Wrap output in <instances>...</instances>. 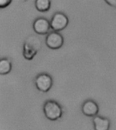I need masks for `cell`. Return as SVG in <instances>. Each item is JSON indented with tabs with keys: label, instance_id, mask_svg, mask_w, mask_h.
I'll return each mask as SVG.
<instances>
[{
	"label": "cell",
	"instance_id": "1",
	"mask_svg": "<svg viewBox=\"0 0 116 130\" xmlns=\"http://www.w3.org/2000/svg\"><path fill=\"white\" fill-rule=\"evenodd\" d=\"M45 117L50 121H57L63 116L61 106L54 100H48L45 102L43 108Z\"/></svg>",
	"mask_w": 116,
	"mask_h": 130
},
{
	"label": "cell",
	"instance_id": "2",
	"mask_svg": "<svg viewBox=\"0 0 116 130\" xmlns=\"http://www.w3.org/2000/svg\"><path fill=\"white\" fill-rule=\"evenodd\" d=\"M53 80L50 75L42 73L37 75L35 79V85L36 88L40 91L43 93H47L52 88Z\"/></svg>",
	"mask_w": 116,
	"mask_h": 130
},
{
	"label": "cell",
	"instance_id": "3",
	"mask_svg": "<svg viewBox=\"0 0 116 130\" xmlns=\"http://www.w3.org/2000/svg\"><path fill=\"white\" fill-rule=\"evenodd\" d=\"M69 24V19L65 14L56 12L53 15L50 21L51 29L55 32L61 31L67 27Z\"/></svg>",
	"mask_w": 116,
	"mask_h": 130
},
{
	"label": "cell",
	"instance_id": "4",
	"mask_svg": "<svg viewBox=\"0 0 116 130\" xmlns=\"http://www.w3.org/2000/svg\"><path fill=\"white\" fill-rule=\"evenodd\" d=\"M63 37L58 32H51L48 34L46 38V44L50 49H59L63 46Z\"/></svg>",
	"mask_w": 116,
	"mask_h": 130
},
{
	"label": "cell",
	"instance_id": "5",
	"mask_svg": "<svg viewBox=\"0 0 116 130\" xmlns=\"http://www.w3.org/2000/svg\"><path fill=\"white\" fill-rule=\"evenodd\" d=\"M33 29L37 34H48L51 29L50 21L45 18H38L33 22Z\"/></svg>",
	"mask_w": 116,
	"mask_h": 130
},
{
	"label": "cell",
	"instance_id": "6",
	"mask_svg": "<svg viewBox=\"0 0 116 130\" xmlns=\"http://www.w3.org/2000/svg\"><path fill=\"white\" fill-rule=\"evenodd\" d=\"M82 112L85 116L90 117H94L97 116L99 112V107L96 103L93 100H87L84 102L82 106Z\"/></svg>",
	"mask_w": 116,
	"mask_h": 130
},
{
	"label": "cell",
	"instance_id": "7",
	"mask_svg": "<svg viewBox=\"0 0 116 130\" xmlns=\"http://www.w3.org/2000/svg\"><path fill=\"white\" fill-rule=\"evenodd\" d=\"M94 130H109L110 121L107 118L96 116L92 119Z\"/></svg>",
	"mask_w": 116,
	"mask_h": 130
},
{
	"label": "cell",
	"instance_id": "8",
	"mask_svg": "<svg viewBox=\"0 0 116 130\" xmlns=\"http://www.w3.org/2000/svg\"><path fill=\"white\" fill-rule=\"evenodd\" d=\"M35 6L39 12H46L50 9L51 2L49 0H36Z\"/></svg>",
	"mask_w": 116,
	"mask_h": 130
},
{
	"label": "cell",
	"instance_id": "9",
	"mask_svg": "<svg viewBox=\"0 0 116 130\" xmlns=\"http://www.w3.org/2000/svg\"><path fill=\"white\" fill-rule=\"evenodd\" d=\"M12 70V63L8 59L3 58L0 60V74H8Z\"/></svg>",
	"mask_w": 116,
	"mask_h": 130
},
{
	"label": "cell",
	"instance_id": "10",
	"mask_svg": "<svg viewBox=\"0 0 116 130\" xmlns=\"http://www.w3.org/2000/svg\"><path fill=\"white\" fill-rule=\"evenodd\" d=\"M37 53V50L33 48V47L29 44L25 43L23 48V55L25 59L27 60H31L36 55Z\"/></svg>",
	"mask_w": 116,
	"mask_h": 130
},
{
	"label": "cell",
	"instance_id": "11",
	"mask_svg": "<svg viewBox=\"0 0 116 130\" xmlns=\"http://www.w3.org/2000/svg\"><path fill=\"white\" fill-rule=\"evenodd\" d=\"M11 3H12L11 0H0V8H6Z\"/></svg>",
	"mask_w": 116,
	"mask_h": 130
},
{
	"label": "cell",
	"instance_id": "12",
	"mask_svg": "<svg viewBox=\"0 0 116 130\" xmlns=\"http://www.w3.org/2000/svg\"><path fill=\"white\" fill-rule=\"evenodd\" d=\"M105 2L110 6L116 8V0H105Z\"/></svg>",
	"mask_w": 116,
	"mask_h": 130
}]
</instances>
